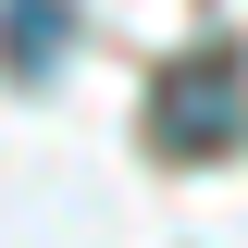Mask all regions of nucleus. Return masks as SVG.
I'll list each match as a JSON object with an SVG mask.
<instances>
[{
    "label": "nucleus",
    "instance_id": "1",
    "mask_svg": "<svg viewBox=\"0 0 248 248\" xmlns=\"http://www.w3.org/2000/svg\"><path fill=\"white\" fill-rule=\"evenodd\" d=\"M149 149H174V161L248 149V62H236V50L174 62V75H161V99H149Z\"/></svg>",
    "mask_w": 248,
    "mask_h": 248
},
{
    "label": "nucleus",
    "instance_id": "2",
    "mask_svg": "<svg viewBox=\"0 0 248 248\" xmlns=\"http://www.w3.org/2000/svg\"><path fill=\"white\" fill-rule=\"evenodd\" d=\"M75 50V0H0V75H50V62Z\"/></svg>",
    "mask_w": 248,
    "mask_h": 248
}]
</instances>
